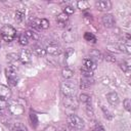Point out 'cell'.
I'll list each match as a JSON object with an SVG mask.
<instances>
[{"mask_svg":"<svg viewBox=\"0 0 131 131\" xmlns=\"http://www.w3.org/2000/svg\"><path fill=\"white\" fill-rule=\"evenodd\" d=\"M18 42H19V44L23 45V46L28 45V43H29V39L27 38V36L25 35V33H23V34L19 35V37H18Z\"/></svg>","mask_w":131,"mask_h":131,"instance_id":"cell-25","label":"cell"},{"mask_svg":"<svg viewBox=\"0 0 131 131\" xmlns=\"http://www.w3.org/2000/svg\"><path fill=\"white\" fill-rule=\"evenodd\" d=\"M30 122H31V125L33 128H37L38 126V117L35 113H30Z\"/></svg>","mask_w":131,"mask_h":131,"instance_id":"cell-19","label":"cell"},{"mask_svg":"<svg viewBox=\"0 0 131 131\" xmlns=\"http://www.w3.org/2000/svg\"><path fill=\"white\" fill-rule=\"evenodd\" d=\"M6 106H7V101L3 100V99H0V110H4Z\"/></svg>","mask_w":131,"mask_h":131,"instance_id":"cell-37","label":"cell"},{"mask_svg":"<svg viewBox=\"0 0 131 131\" xmlns=\"http://www.w3.org/2000/svg\"><path fill=\"white\" fill-rule=\"evenodd\" d=\"M44 131H57V129H56L54 126L49 125V126H47V127L44 129Z\"/></svg>","mask_w":131,"mask_h":131,"instance_id":"cell-38","label":"cell"},{"mask_svg":"<svg viewBox=\"0 0 131 131\" xmlns=\"http://www.w3.org/2000/svg\"><path fill=\"white\" fill-rule=\"evenodd\" d=\"M104 59L106 61H110V62H116V57L112 54H105L104 55Z\"/></svg>","mask_w":131,"mask_h":131,"instance_id":"cell-33","label":"cell"},{"mask_svg":"<svg viewBox=\"0 0 131 131\" xmlns=\"http://www.w3.org/2000/svg\"><path fill=\"white\" fill-rule=\"evenodd\" d=\"M46 53H49L51 55H58L60 53V47L56 44V43H51V44H48L47 47H46Z\"/></svg>","mask_w":131,"mask_h":131,"instance_id":"cell-9","label":"cell"},{"mask_svg":"<svg viewBox=\"0 0 131 131\" xmlns=\"http://www.w3.org/2000/svg\"><path fill=\"white\" fill-rule=\"evenodd\" d=\"M9 108H15L13 111H10L14 115H20L21 113H24V107L21 105H19V104H11L9 106Z\"/></svg>","mask_w":131,"mask_h":131,"instance_id":"cell-16","label":"cell"},{"mask_svg":"<svg viewBox=\"0 0 131 131\" xmlns=\"http://www.w3.org/2000/svg\"><path fill=\"white\" fill-rule=\"evenodd\" d=\"M83 68L88 69L90 71H94L96 69V63L92 59H90V58H85L83 60Z\"/></svg>","mask_w":131,"mask_h":131,"instance_id":"cell-12","label":"cell"},{"mask_svg":"<svg viewBox=\"0 0 131 131\" xmlns=\"http://www.w3.org/2000/svg\"><path fill=\"white\" fill-rule=\"evenodd\" d=\"M49 20L48 19H46V18H42V19H40V28L42 29V30H47L48 28H49Z\"/></svg>","mask_w":131,"mask_h":131,"instance_id":"cell-27","label":"cell"},{"mask_svg":"<svg viewBox=\"0 0 131 131\" xmlns=\"http://www.w3.org/2000/svg\"><path fill=\"white\" fill-rule=\"evenodd\" d=\"M63 105L68 108L74 110L79 106V100L73 95V96H64L63 98Z\"/></svg>","mask_w":131,"mask_h":131,"instance_id":"cell-5","label":"cell"},{"mask_svg":"<svg viewBox=\"0 0 131 131\" xmlns=\"http://www.w3.org/2000/svg\"><path fill=\"white\" fill-rule=\"evenodd\" d=\"M7 58V61L8 62H10V63H12V62H15V61H17V60H19V57H18V55L16 54V53H9V54H7V56H6Z\"/></svg>","mask_w":131,"mask_h":131,"instance_id":"cell-21","label":"cell"},{"mask_svg":"<svg viewBox=\"0 0 131 131\" xmlns=\"http://www.w3.org/2000/svg\"><path fill=\"white\" fill-rule=\"evenodd\" d=\"M33 52L35 55H37L38 57H43L45 56L47 53H46V50L44 48H42L41 46H35L34 49H33Z\"/></svg>","mask_w":131,"mask_h":131,"instance_id":"cell-13","label":"cell"},{"mask_svg":"<svg viewBox=\"0 0 131 131\" xmlns=\"http://www.w3.org/2000/svg\"><path fill=\"white\" fill-rule=\"evenodd\" d=\"M18 57H19V60L21 61V63H29L31 61V57H32L31 51L29 49H24L20 51Z\"/></svg>","mask_w":131,"mask_h":131,"instance_id":"cell-10","label":"cell"},{"mask_svg":"<svg viewBox=\"0 0 131 131\" xmlns=\"http://www.w3.org/2000/svg\"><path fill=\"white\" fill-rule=\"evenodd\" d=\"M90 54H91V55H92L93 57L97 58V59L101 57V53H100V52H99L98 50H95V49H94V50H92V51L90 52Z\"/></svg>","mask_w":131,"mask_h":131,"instance_id":"cell-35","label":"cell"},{"mask_svg":"<svg viewBox=\"0 0 131 131\" xmlns=\"http://www.w3.org/2000/svg\"><path fill=\"white\" fill-rule=\"evenodd\" d=\"M11 97V90L8 86L0 84V99L3 100H8Z\"/></svg>","mask_w":131,"mask_h":131,"instance_id":"cell-8","label":"cell"},{"mask_svg":"<svg viewBox=\"0 0 131 131\" xmlns=\"http://www.w3.org/2000/svg\"><path fill=\"white\" fill-rule=\"evenodd\" d=\"M31 27H32L33 29L37 30V31L41 30V28H40V19H39V18H34L33 21L31 23Z\"/></svg>","mask_w":131,"mask_h":131,"instance_id":"cell-28","label":"cell"},{"mask_svg":"<svg viewBox=\"0 0 131 131\" xmlns=\"http://www.w3.org/2000/svg\"><path fill=\"white\" fill-rule=\"evenodd\" d=\"M61 75L64 79H71L74 76V71L71 70L70 68H63L61 71Z\"/></svg>","mask_w":131,"mask_h":131,"instance_id":"cell-15","label":"cell"},{"mask_svg":"<svg viewBox=\"0 0 131 131\" xmlns=\"http://www.w3.org/2000/svg\"><path fill=\"white\" fill-rule=\"evenodd\" d=\"M124 45H125V52L128 53V54H130L131 53V47H130V45L129 44H124Z\"/></svg>","mask_w":131,"mask_h":131,"instance_id":"cell-39","label":"cell"},{"mask_svg":"<svg viewBox=\"0 0 131 131\" xmlns=\"http://www.w3.org/2000/svg\"><path fill=\"white\" fill-rule=\"evenodd\" d=\"M92 81L90 80V78H83L81 79V82H80V87L82 89H87L89 88L91 85H92Z\"/></svg>","mask_w":131,"mask_h":131,"instance_id":"cell-14","label":"cell"},{"mask_svg":"<svg viewBox=\"0 0 131 131\" xmlns=\"http://www.w3.org/2000/svg\"><path fill=\"white\" fill-rule=\"evenodd\" d=\"M60 90L64 96H73L76 92V85L72 81H64L60 85Z\"/></svg>","mask_w":131,"mask_h":131,"instance_id":"cell-3","label":"cell"},{"mask_svg":"<svg viewBox=\"0 0 131 131\" xmlns=\"http://www.w3.org/2000/svg\"><path fill=\"white\" fill-rule=\"evenodd\" d=\"M79 100L80 101H82L83 103H90V101H91V97L88 95V94H86V93H82V94H80V96H79Z\"/></svg>","mask_w":131,"mask_h":131,"instance_id":"cell-23","label":"cell"},{"mask_svg":"<svg viewBox=\"0 0 131 131\" xmlns=\"http://www.w3.org/2000/svg\"><path fill=\"white\" fill-rule=\"evenodd\" d=\"M123 105H124V108H125L127 112H129V111H130V106H131L130 99H129V98L124 99V101H123Z\"/></svg>","mask_w":131,"mask_h":131,"instance_id":"cell-31","label":"cell"},{"mask_svg":"<svg viewBox=\"0 0 131 131\" xmlns=\"http://www.w3.org/2000/svg\"><path fill=\"white\" fill-rule=\"evenodd\" d=\"M81 74L83 75L84 78H91L93 76V71H90L85 68H81Z\"/></svg>","mask_w":131,"mask_h":131,"instance_id":"cell-24","label":"cell"},{"mask_svg":"<svg viewBox=\"0 0 131 131\" xmlns=\"http://www.w3.org/2000/svg\"><path fill=\"white\" fill-rule=\"evenodd\" d=\"M66 14H68V15H70V14H73L74 12H75V10H74V8L72 7V6H66V8H64V11H63Z\"/></svg>","mask_w":131,"mask_h":131,"instance_id":"cell-34","label":"cell"},{"mask_svg":"<svg viewBox=\"0 0 131 131\" xmlns=\"http://www.w3.org/2000/svg\"><path fill=\"white\" fill-rule=\"evenodd\" d=\"M11 131H27V128H26L24 125H21V124H16V125L12 128Z\"/></svg>","mask_w":131,"mask_h":131,"instance_id":"cell-30","label":"cell"},{"mask_svg":"<svg viewBox=\"0 0 131 131\" xmlns=\"http://www.w3.org/2000/svg\"><path fill=\"white\" fill-rule=\"evenodd\" d=\"M74 53V48H68V49H66V53H64V55H66V57L68 58L69 56H71L72 54Z\"/></svg>","mask_w":131,"mask_h":131,"instance_id":"cell-36","label":"cell"},{"mask_svg":"<svg viewBox=\"0 0 131 131\" xmlns=\"http://www.w3.org/2000/svg\"><path fill=\"white\" fill-rule=\"evenodd\" d=\"M101 110H102V112H103V114H104V117H105L107 120H112V119H113V115H112V113H111L107 108H105L104 106H101Z\"/></svg>","mask_w":131,"mask_h":131,"instance_id":"cell-29","label":"cell"},{"mask_svg":"<svg viewBox=\"0 0 131 131\" xmlns=\"http://www.w3.org/2000/svg\"><path fill=\"white\" fill-rule=\"evenodd\" d=\"M95 7L99 11H107L112 8V2L108 0H99L95 2Z\"/></svg>","mask_w":131,"mask_h":131,"instance_id":"cell-7","label":"cell"},{"mask_svg":"<svg viewBox=\"0 0 131 131\" xmlns=\"http://www.w3.org/2000/svg\"><path fill=\"white\" fill-rule=\"evenodd\" d=\"M106 99H107L108 103L112 104V105H118L119 102H120L119 95H118V93L115 92V91H112V92L107 93V94H106Z\"/></svg>","mask_w":131,"mask_h":131,"instance_id":"cell-11","label":"cell"},{"mask_svg":"<svg viewBox=\"0 0 131 131\" xmlns=\"http://www.w3.org/2000/svg\"><path fill=\"white\" fill-rule=\"evenodd\" d=\"M120 69H121L123 72L127 73V72L129 71V66H128V63H127L126 61H123V62L120 63Z\"/></svg>","mask_w":131,"mask_h":131,"instance_id":"cell-32","label":"cell"},{"mask_svg":"<svg viewBox=\"0 0 131 131\" xmlns=\"http://www.w3.org/2000/svg\"><path fill=\"white\" fill-rule=\"evenodd\" d=\"M84 39L86 40V41H88V42H95L96 41V37L92 34V33H90V32H85V34H84Z\"/></svg>","mask_w":131,"mask_h":131,"instance_id":"cell-22","label":"cell"},{"mask_svg":"<svg viewBox=\"0 0 131 131\" xmlns=\"http://www.w3.org/2000/svg\"><path fill=\"white\" fill-rule=\"evenodd\" d=\"M90 6V3L88 1H85V0H81V1H78L77 2V7L81 10H85L87 8H89Z\"/></svg>","mask_w":131,"mask_h":131,"instance_id":"cell-20","label":"cell"},{"mask_svg":"<svg viewBox=\"0 0 131 131\" xmlns=\"http://www.w3.org/2000/svg\"><path fill=\"white\" fill-rule=\"evenodd\" d=\"M5 75L6 78L8 80V83L10 86H15L17 84V74H16V70L13 66H9L5 69Z\"/></svg>","mask_w":131,"mask_h":131,"instance_id":"cell-4","label":"cell"},{"mask_svg":"<svg viewBox=\"0 0 131 131\" xmlns=\"http://www.w3.org/2000/svg\"><path fill=\"white\" fill-rule=\"evenodd\" d=\"M25 35L27 36L28 39L38 40V35H37V33H35V32H33V31H27V32H25Z\"/></svg>","mask_w":131,"mask_h":131,"instance_id":"cell-26","label":"cell"},{"mask_svg":"<svg viewBox=\"0 0 131 131\" xmlns=\"http://www.w3.org/2000/svg\"><path fill=\"white\" fill-rule=\"evenodd\" d=\"M25 14H26L25 9H23V8L16 9V11H15V19L18 20V21H21L25 18Z\"/></svg>","mask_w":131,"mask_h":131,"instance_id":"cell-18","label":"cell"},{"mask_svg":"<svg viewBox=\"0 0 131 131\" xmlns=\"http://www.w3.org/2000/svg\"><path fill=\"white\" fill-rule=\"evenodd\" d=\"M101 21L105 28H113L116 25V19H115L114 15L110 14V13H105L104 15H102Z\"/></svg>","mask_w":131,"mask_h":131,"instance_id":"cell-6","label":"cell"},{"mask_svg":"<svg viewBox=\"0 0 131 131\" xmlns=\"http://www.w3.org/2000/svg\"><path fill=\"white\" fill-rule=\"evenodd\" d=\"M93 131H105V130H104V128L102 126H97Z\"/></svg>","mask_w":131,"mask_h":131,"instance_id":"cell-40","label":"cell"},{"mask_svg":"<svg viewBox=\"0 0 131 131\" xmlns=\"http://www.w3.org/2000/svg\"><path fill=\"white\" fill-rule=\"evenodd\" d=\"M0 34H1V37H2V39L4 41L10 42V41H12L15 38L16 30L12 26H10V25H5V26H3L1 28Z\"/></svg>","mask_w":131,"mask_h":131,"instance_id":"cell-1","label":"cell"},{"mask_svg":"<svg viewBox=\"0 0 131 131\" xmlns=\"http://www.w3.org/2000/svg\"><path fill=\"white\" fill-rule=\"evenodd\" d=\"M69 20V15L66 14L64 12H60L57 16H56V21L59 24H66Z\"/></svg>","mask_w":131,"mask_h":131,"instance_id":"cell-17","label":"cell"},{"mask_svg":"<svg viewBox=\"0 0 131 131\" xmlns=\"http://www.w3.org/2000/svg\"><path fill=\"white\" fill-rule=\"evenodd\" d=\"M68 125L71 126L74 130H81L84 128V121L77 115L71 114L67 117Z\"/></svg>","mask_w":131,"mask_h":131,"instance_id":"cell-2","label":"cell"}]
</instances>
